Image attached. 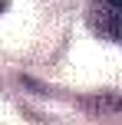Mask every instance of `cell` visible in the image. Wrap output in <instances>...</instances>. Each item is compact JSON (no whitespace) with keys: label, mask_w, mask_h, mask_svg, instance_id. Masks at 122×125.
Masks as SVG:
<instances>
[{"label":"cell","mask_w":122,"mask_h":125,"mask_svg":"<svg viewBox=\"0 0 122 125\" xmlns=\"http://www.w3.org/2000/svg\"><path fill=\"white\" fill-rule=\"evenodd\" d=\"M92 23L99 33L122 43V0H96L92 3Z\"/></svg>","instance_id":"cell-1"}]
</instances>
